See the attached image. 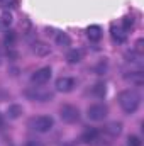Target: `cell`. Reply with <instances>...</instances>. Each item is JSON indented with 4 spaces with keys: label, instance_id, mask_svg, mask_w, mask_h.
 <instances>
[{
    "label": "cell",
    "instance_id": "cell-1",
    "mask_svg": "<svg viewBox=\"0 0 144 146\" xmlns=\"http://www.w3.org/2000/svg\"><path fill=\"white\" fill-rule=\"evenodd\" d=\"M119 104H120V107L124 109V112L132 114V112H136L137 107H139L141 97H139L134 90H124V92L119 94Z\"/></svg>",
    "mask_w": 144,
    "mask_h": 146
},
{
    "label": "cell",
    "instance_id": "cell-2",
    "mask_svg": "<svg viewBox=\"0 0 144 146\" xmlns=\"http://www.w3.org/2000/svg\"><path fill=\"white\" fill-rule=\"evenodd\" d=\"M29 126L37 133H48V131L53 129L54 121H53L51 115H37V117H32L29 121Z\"/></svg>",
    "mask_w": 144,
    "mask_h": 146
},
{
    "label": "cell",
    "instance_id": "cell-3",
    "mask_svg": "<svg viewBox=\"0 0 144 146\" xmlns=\"http://www.w3.org/2000/svg\"><path fill=\"white\" fill-rule=\"evenodd\" d=\"M24 94H26V97H27L29 100H34V102H48V100L53 99V92L44 90V88H41V87H31V88H27Z\"/></svg>",
    "mask_w": 144,
    "mask_h": 146
},
{
    "label": "cell",
    "instance_id": "cell-4",
    "mask_svg": "<svg viewBox=\"0 0 144 146\" xmlns=\"http://www.w3.org/2000/svg\"><path fill=\"white\" fill-rule=\"evenodd\" d=\"M108 114V109L107 106H104V104H93V106H90L88 109H87V115H88V119L90 121H104L105 117H107Z\"/></svg>",
    "mask_w": 144,
    "mask_h": 146
},
{
    "label": "cell",
    "instance_id": "cell-5",
    "mask_svg": "<svg viewBox=\"0 0 144 146\" xmlns=\"http://www.w3.org/2000/svg\"><path fill=\"white\" fill-rule=\"evenodd\" d=\"M59 115H61V119L65 121V122H76L78 119H80V110L76 109L75 106H70V104H66V106H63L61 109H59Z\"/></svg>",
    "mask_w": 144,
    "mask_h": 146
},
{
    "label": "cell",
    "instance_id": "cell-6",
    "mask_svg": "<svg viewBox=\"0 0 144 146\" xmlns=\"http://www.w3.org/2000/svg\"><path fill=\"white\" fill-rule=\"evenodd\" d=\"M51 78V68L49 66H44V68H39L37 72H34L31 75V82L34 85H44L48 83Z\"/></svg>",
    "mask_w": 144,
    "mask_h": 146
},
{
    "label": "cell",
    "instance_id": "cell-7",
    "mask_svg": "<svg viewBox=\"0 0 144 146\" xmlns=\"http://www.w3.org/2000/svg\"><path fill=\"white\" fill-rule=\"evenodd\" d=\"M75 85H76V82L71 76H61V78L56 80V90L58 92H65V94L71 92L73 88H75Z\"/></svg>",
    "mask_w": 144,
    "mask_h": 146
},
{
    "label": "cell",
    "instance_id": "cell-8",
    "mask_svg": "<svg viewBox=\"0 0 144 146\" xmlns=\"http://www.w3.org/2000/svg\"><path fill=\"white\" fill-rule=\"evenodd\" d=\"M87 37H88L90 41H93V42L100 41V37H102V27L97 26V24L88 26V27H87Z\"/></svg>",
    "mask_w": 144,
    "mask_h": 146
},
{
    "label": "cell",
    "instance_id": "cell-9",
    "mask_svg": "<svg viewBox=\"0 0 144 146\" xmlns=\"http://www.w3.org/2000/svg\"><path fill=\"white\" fill-rule=\"evenodd\" d=\"M32 53L37 54V56H46V54H49V46H48L46 42L36 41V42L32 44Z\"/></svg>",
    "mask_w": 144,
    "mask_h": 146
},
{
    "label": "cell",
    "instance_id": "cell-10",
    "mask_svg": "<svg viewBox=\"0 0 144 146\" xmlns=\"http://www.w3.org/2000/svg\"><path fill=\"white\" fill-rule=\"evenodd\" d=\"M97 138H98V131H97L95 127L87 129V131L83 133V136H81V139H83L85 143H93V141H97Z\"/></svg>",
    "mask_w": 144,
    "mask_h": 146
},
{
    "label": "cell",
    "instance_id": "cell-11",
    "mask_svg": "<svg viewBox=\"0 0 144 146\" xmlns=\"http://www.w3.org/2000/svg\"><path fill=\"white\" fill-rule=\"evenodd\" d=\"M112 37H114V41H117V42H124L126 41V33H124V29H120V27H117V26H112Z\"/></svg>",
    "mask_w": 144,
    "mask_h": 146
},
{
    "label": "cell",
    "instance_id": "cell-12",
    "mask_svg": "<svg viewBox=\"0 0 144 146\" xmlns=\"http://www.w3.org/2000/svg\"><path fill=\"white\" fill-rule=\"evenodd\" d=\"M66 60H68L70 65H76V63L81 61V53H80L78 49H71V51L66 54Z\"/></svg>",
    "mask_w": 144,
    "mask_h": 146
},
{
    "label": "cell",
    "instance_id": "cell-13",
    "mask_svg": "<svg viewBox=\"0 0 144 146\" xmlns=\"http://www.w3.org/2000/svg\"><path fill=\"white\" fill-rule=\"evenodd\" d=\"M7 114H9L10 119H17V117L22 114V106H19V104H12V106H9Z\"/></svg>",
    "mask_w": 144,
    "mask_h": 146
},
{
    "label": "cell",
    "instance_id": "cell-14",
    "mask_svg": "<svg viewBox=\"0 0 144 146\" xmlns=\"http://www.w3.org/2000/svg\"><path fill=\"white\" fill-rule=\"evenodd\" d=\"M126 78L131 80L136 85H143L144 83V73L143 72H134V73H131V75H126Z\"/></svg>",
    "mask_w": 144,
    "mask_h": 146
},
{
    "label": "cell",
    "instance_id": "cell-15",
    "mask_svg": "<svg viewBox=\"0 0 144 146\" xmlns=\"http://www.w3.org/2000/svg\"><path fill=\"white\" fill-rule=\"evenodd\" d=\"M105 131H107L110 136H117V134H120V131H122V124H120V122H110L107 127H105Z\"/></svg>",
    "mask_w": 144,
    "mask_h": 146
},
{
    "label": "cell",
    "instance_id": "cell-16",
    "mask_svg": "<svg viewBox=\"0 0 144 146\" xmlns=\"http://www.w3.org/2000/svg\"><path fill=\"white\" fill-rule=\"evenodd\" d=\"M105 92H107V88H105V83H102V82H98L92 87V94L97 95V97H104Z\"/></svg>",
    "mask_w": 144,
    "mask_h": 146
},
{
    "label": "cell",
    "instance_id": "cell-17",
    "mask_svg": "<svg viewBox=\"0 0 144 146\" xmlns=\"http://www.w3.org/2000/svg\"><path fill=\"white\" fill-rule=\"evenodd\" d=\"M56 42H58L59 46L66 48V46H70V44H71V39H70V36H68L66 33H59V34L56 36Z\"/></svg>",
    "mask_w": 144,
    "mask_h": 146
},
{
    "label": "cell",
    "instance_id": "cell-18",
    "mask_svg": "<svg viewBox=\"0 0 144 146\" xmlns=\"http://www.w3.org/2000/svg\"><path fill=\"white\" fill-rule=\"evenodd\" d=\"M15 41H17V36H15V33H14V31H9V33L5 34V37H3V42H5V46H7V48H14Z\"/></svg>",
    "mask_w": 144,
    "mask_h": 146
},
{
    "label": "cell",
    "instance_id": "cell-19",
    "mask_svg": "<svg viewBox=\"0 0 144 146\" xmlns=\"http://www.w3.org/2000/svg\"><path fill=\"white\" fill-rule=\"evenodd\" d=\"M132 26H134L132 17H124V19H122V27H124V31H131Z\"/></svg>",
    "mask_w": 144,
    "mask_h": 146
},
{
    "label": "cell",
    "instance_id": "cell-20",
    "mask_svg": "<svg viewBox=\"0 0 144 146\" xmlns=\"http://www.w3.org/2000/svg\"><path fill=\"white\" fill-rule=\"evenodd\" d=\"M127 145H129V146H141V139H139L137 136H129Z\"/></svg>",
    "mask_w": 144,
    "mask_h": 146
},
{
    "label": "cell",
    "instance_id": "cell-21",
    "mask_svg": "<svg viewBox=\"0 0 144 146\" xmlns=\"http://www.w3.org/2000/svg\"><path fill=\"white\" fill-rule=\"evenodd\" d=\"M134 51H136V53H139V54H143V51H144V41H143V39H139V41L136 42Z\"/></svg>",
    "mask_w": 144,
    "mask_h": 146
},
{
    "label": "cell",
    "instance_id": "cell-22",
    "mask_svg": "<svg viewBox=\"0 0 144 146\" xmlns=\"http://www.w3.org/2000/svg\"><path fill=\"white\" fill-rule=\"evenodd\" d=\"M26 146H44L41 141H37V139H29L27 143H26Z\"/></svg>",
    "mask_w": 144,
    "mask_h": 146
},
{
    "label": "cell",
    "instance_id": "cell-23",
    "mask_svg": "<svg viewBox=\"0 0 144 146\" xmlns=\"http://www.w3.org/2000/svg\"><path fill=\"white\" fill-rule=\"evenodd\" d=\"M10 22H12V15L5 12V14H3V24H5V26H9Z\"/></svg>",
    "mask_w": 144,
    "mask_h": 146
},
{
    "label": "cell",
    "instance_id": "cell-24",
    "mask_svg": "<svg viewBox=\"0 0 144 146\" xmlns=\"http://www.w3.org/2000/svg\"><path fill=\"white\" fill-rule=\"evenodd\" d=\"M2 3H5V5H9V7H12V5H15V0H0Z\"/></svg>",
    "mask_w": 144,
    "mask_h": 146
},
{
    "label": "cell",
    "instance_id": "cell-25",
    "mask_svg": "<svg viewBox=\"0 0 144 146\" xmlns=\"http://www.w3.org/2000/svg\"><path fill=\"white\" fill-rule=\"evenodd\" d=\"M3 127V117H2V114H0V129Z\"/></svg>",
    "mask_w": 144,
    "mask_h": 146
},
{
    "label": "cell",
    "instance_id": "cell-26",
    "mask_svg": "<svg viewBox=\"0 0 144 146\" xmlns=\"http://www.w3.org/2000/svg\"><path fill=\"white\" fill-rule=\"evenodd\" d=\"M0 60H2V58H0Z\"/></svg>",
    "mask_w": 144,
    "mask_h": 146
}]
</instances>
